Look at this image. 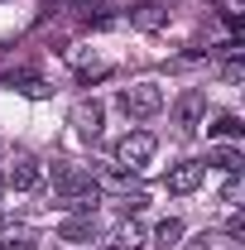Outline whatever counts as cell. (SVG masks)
<instances>
[{
  "instance_id": "6da1fadb",
  "label": "cell",
  "mask_w": 245,
  "mask_h": 250,
  "mask_svg": "<svg viewBox=\"0 0 245 250\" xmlns=\"http://www.w3.org/2000/svg\"><path fill=\"white\" fill-rule=\"evenodd\" d=\"M48 178H53V197H58L62 212H72V217H96V207H101V183L92 178V168H82V164H72V159H58Z\"/></svg>"
},
{
  "instance_id": "7a4b0ae2",
  "label": "cell",
  "mask_w": 245,
  "mask_h": 250,
  "mask_svg": "<svg viewBox=\"0 0 245 250\" xmlns=\"http://www.w3.org/2000/svg\"><path fill=\"white\" fill-rule=\"evenodd\" d=\"M116 106H121L130 121H149V116L163 111V87H159V82H135V87H125V92L116 96Z\"/></svg>"
},
{
  "instance_id": "3957f363",
  "label": "cell",
  "mask_w": 245,
  "mask_h": 250,
  "mask_svg": "<svg viewBox=\"0 0 245 250\" xmlns=\"http://www.w3.org/2000/svg\"><path fill=\"white\" fill-rule=\"evenodd\" d=\"M154 149H159V140H154L149 130H135V135H125L121 145H116V164L140 173V168H144V164L154 159Z\"/></svg>"
},
{
  "instance_id": "277c9868",
  "label": "cell",
  "mask_w": 245,
  "mask_h": 250,
  "mask_svg": "<svg viewBox=\"0 0 245 250\" xmlns=\"http://www.w3.org/2000/svg\"><path fill=\"white\" fill-rule=\"evenodd\" d=\"M202 111H207V92H202V87H187V92L178 96V106H173V121L183 125V130H197V125H202Z\"/></svg>"
},
{
  "instance_id": "5b68a950",
  "label": "cell",
  "mask_w": 245,
  "mask_h": 250,
  "mask_svg": "<svg viewBox=\"0 0 245 250\" xmlns=\"http://www.w3.org/2000/svg\"><path fill=\"white\" fill-rule=\"evenodd\" d=\"M39 178H43V168H39V159H29V154H15V164L5 168V183L15 188V192L39 188Z\"/></svg>"
},
{
  "instance_id": "8992f818",
  "label": "cell",
  "mask_w": 245,
  "mask_h": 250,
  "mask_svg": "<svg viewBox=\"0 0 245 250\" xmlns=\"http://www.w3.org/2000/svg\"><path fill=\"white\" fill-rule=\"evenodd\" d=\"M202 178H207V164L187 159L178 168H168V192H192V188H202Z\"/></svg>"
},
{
  "instance_id": "52a82bcc",
  "label": "cell",
  "mask_w": 245,
  "mask_h": 250,
  "mask_svg": "<svg viewBox=\"0 0 245 250\" xmlns=\"http://www.w3.org/2000/svg\"><path fill=\"white\" fill-rule=\"evenodd\" d=\"M72 125H77L82 140H96V135H101V101H82V106L72 111Z\"/></svg>"
},
{
  "instance_id": "ba28073f",
  "label": "cell",
  "mask_w": 245,
  "mask_h": 250,
  "mask_svg": "<svg viewBox=\"0 0 245 250\" xmlns=\"http://www.w3.org/2000/svg\"><path fill=\"white\" fill-rule=\"evenodd\" d=\"M58 236L62 241H77V246H82V241H96V217H67L58 226Z\"/></svg>"
},
{
  "instance_id": "9c48e42d",
  "label": "cell",
  "mask_w": 245,
  "mask_h": 250,
  "mask_svg": "<svg viewBox=\"0 0 245 250\" xmlns=\"http://www.w3.org/2000/svg\"><path fill=\"white\" fill-rule=\"evenodd\" d=\"M140 246H144V231H140L135 221L116 226V231H111V241H106V250H140Z\"/></svg>"
},
{
  "instance_id": "30bf717a",
  "label": "cell",
  "mask_w": 245,
  "mask_h": 250,
  "mask_svg": "<svg viewBox=\"0 0 245 250\" xmlns=\"http://www.w3.org/2000/svg\"><path fill=\"white\" fill-rule=\"evenodd\" d=\"M0 250H34L29 226H0Z\"/></svg>"
},
{
  "instance_id": "8fae6325",
  "label": "cell",
  "mask_w": 245,
  "mask_h": 250,
  "mask_svg": "<svg viewBox=\"0 0 245 250\" xmlns=\"http://www.w3.org/2000/svg\"><path fill=\"white\" fill-rule=\"evenodd\" d=\"M154 241H159L163 250H168V246H178V241H183V221H178V217H163L159 226H154Z\"/></svg>"
},
{
  "instance_id": "7c38bea8",
  "label": "cell",
  "mask_w": 245,
  "mask_h": 250,
  "mask_svg": "<svg viewBox=\"0 0 245 250\" xmlns=\"http://www.w3.org/2000/svg\"><path fill=\"white\" fill-rule=\"evenodd\" d=\"M96 183H106V188H135V168L111 164V168H101V178H96Z\"/></svg>"
},
{
  "instance_id": "4fadbf2b",
  "label": "cell",
  "mask_w": 245,
  "mask_h": 250,
  "mask_svg": "<svg viewBox=\"0 0 245 250\" xmlns=\"http://www.w3.org/2000/svg\"><path fill=\"white\" fill-rule=\"evenodd\" d=\"M130 20H135V24H140V29H159V24H163V20H168V15H163V10H159V5H140V10H130Z\"/></svg>"
},
{
  "instance_id": "5bb4252c",
  "label": "cell",
  "mask_w": 245,
  "mask_h": 250,
  "mask_svg": "<svg viewBox=\"0 0 245 250\" xmlns=\"http://www.w3.org/2000/svg\"><path fill=\"white\" fill-rule=\"evenodd\" d=\"M212 164L226 168V173H241V149L236 145H221V149H212Z\"/></svg>"
},
{
  "instance_id": "9a60e30c",
  "label": "cell",
  "mask_w": 245,
  "mask_h": 250,
  "mask_svg": "<svg viewBox=\"0 0 245 250\" xmlns=\"http://www.w3.org/2000/svg\"><path fill=\"white\" fill-rule=\"evenodd\" d=\"M212 135H216V140H241L245 125H241V116H221V121L212 125Z\"/></svg>"
},
{
  "instance_id": "2e32d148",
  "label": "cell",
  "mask_w": 245,
  "mask_h": 250,
  "mask_svg": "<svg viewBox=\"0 0 245 250\" xmlns=\"http://www.w3.org/2000/svg\"><path fill=\"white\" fill-rule=\"evenodd\" d=\"M187 250H226V246H221V236H197V241H187Z\"/></svg>"
},
{
  "instance_id": "e0dca14e",
  "label": "cell",
  "mask_w": 245,
  "mask_h": 250,
  "mask_svg": "<svg viewBox=\"0 0 245 250\" xmlns=\"http://www.w3.org/2000/svg\"><path fill=\"white\" fill-rule=\"evenodd\" d=\"M226 236H231V241H241V236H245V217H241V212L226 221Z\"/></svg>"
},
{
  "instance_id": "ac0fdd59",
  "label": "cell",
  "mask_w": 245,
  "mask_h": 250,
  "mask_svg": "<svg viewBox=\"0 0 245 250\" xmlns=\"http://www.w3.org/2000/svg\"><path fill=\"white\" fill-rule=\"evenodd\" d=\"M241 72H245V67H241V58H231L226 67H221V77H226V82H241Z\"/></svg>"
}]
</instances>
